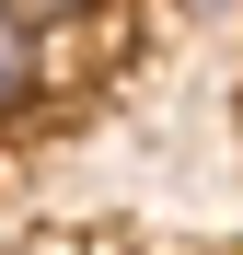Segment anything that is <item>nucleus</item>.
<instances>
[{
    "instance_id": "f03ea898",
    "label": "nucleus",
    "mask_w": 243,
    "mask_h": 255,
    "mask_svg": "<svg viewBox=\"0 0 243 255\" xmlns=\"http://www.w3.org/2000/svg\"><path fill=\"white\" fill-rule=\"evenodd\" d=\"M185 12H220V0H185Z\"/></svg>"
},
{
    "instance_id": "f257e3e1",
    "label": "nucleus",
    "mask_w": 243,
    "mask_h": 255,
    "mask_svg": "<svg viewBox=\"0 0 243 255\" xmlns=\"http://www.w3.org/2000/svg\"><path fill=\"white\" fill-rule=\"evenodd\" d=\"M23 81H35V12L0 0V105H23Z\"/></svg>"
}]
</instances>
